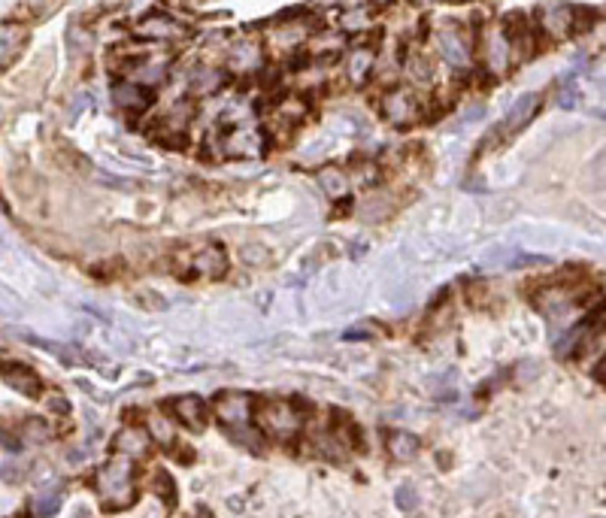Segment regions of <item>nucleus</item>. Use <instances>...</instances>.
Wrapping results in <instances>:
<instances>
[{
  "label": "nucleus",
  "instance_id": "nucleus-17",
  "mask_svg": "<svg viewBox=\"0 0 606 518\" xmlns=\"http://www.w3.org/2000/svg\"><path fill=\"white\" fill-rule=\"evenodd\" d=\"M385 446H388V455L394 461H413L419 455V449H422L419 440L413 434H407V431H391L388 440H385Z\"/></svg>",
  "mask_w": 606,
  "mask_h": 518
},
{
  "label": "nucleus",
  "instance_id": "nucleus-7",
  "mask_svg": "<svg viewBox=\"0 0 606 518\" xmlns=\"http://www.w3.org/2000/svg\"><path fill=\"white\" fill-rule=\"evenodd\" d=\"M185 270L197 279H219L228 270V255L219 243H207L185 252Z\"/></svg>",
  "mask_w": 606,
  "mask_h": 518
},
{
  "label": "nucleus",
  "instance_id": "nucleus-2",
  "mask_svg": "<svg viewBox=\"0 0 606 518\" xmlns=\"http://www.w3.org/2000/svg\"><path fill=\"white\" fill-rule=\"evenodd\" d=\"M216 419L225 425V431L234 434V440L252 437V419H255V397L246 391H222L213 403Z\"/></svg>",
  "mask_w": 606,
  "mask_h": 518
},
{
  "label": "nucleus",
  "instance_id": "nucleus-13",
  "mask_svg": "<svg viewBox=\"0 0 606 518\" xmlns=\"http://www.w3.org/2000/svg\"><path fill=\"white\" fill-rule=\"evenodd\" d=\"M113 97H116V103L125 110V113H131V116H140L146 107H149V88L146 85H140V82H134V79H128V82H119L116 88H113Z\"/></svg>",
  "mask_w": 606,
  "mask_h": 518
},
{
  "label": "nucleus",
  "instance_id": "nucleus-8",
  "mask_svg": "<svg viewBox=\"0 0 606 518\" xmlns=\"http://www.w3.org/2000/svg\"><path fill=\"white\" fill-rule=\"evenodd\" d=\"M537 28L552 43H561L576 31V10L570 4H543L537 10Z\"/></svg>",
  "mask_w": 606,
  "mask_h": 518
},
{
  "label": "nucleus",
  "instance_id": "nucleus-1",
  "mask_svg": "<svg viewBox=\"0 0 606 518\" xmlns=\"http://www.w3.org/2000/svg\"><path fill=\"white\" fill-rule=\"evenodd\" d=\"M94 488H97L100 503H104L107 509H113V512L131 509L134 500H137L134 458L116 452V458H110L104 467L97 470V476H94Z\"/></svg>",
  "mask_w": 606,
  "mask_h": 518
},
{
  "label": "nucleus",
  "instance_id": "nucleus-10",
  "mask_svg": "<svg viewBox=\"0 0 606 518\" xmlns=\"http://www.w3.org/2000/svg\"><path fill=\"white\" fill-rule=\"evenodd\" d=\"M134 34L140 40H149V43H179V40L188 37V28L182 22L170 19V16H146L134 28Z\"/></svg>",
  "mask_w": 606,
  "mask_h": 518
},
{
  "label": "nucleus",
  "instance_id": "nucleus-20",
  "mask_svg": "<svg viewBox=\"0 0 606 518\" xmlns=\"http://www.w3.org/2000/svg\"><path fill=\"white\" fill-rule=\"evenodd\" d=\"M319 179H322V185L328 188V194H334V197H343V194L349 191V182H346V176H343L340 170H328V173H322Z\"/></svg>",
  "mask_w": 606,
  "mask_h": 518
},
{
  "label": "nucleus",
  "instance_id": "nucleus-22",
  "mask_svg": "<svg viewBox=\"0 0 606 518\" xmlns=\"http://www.w3.org/2000/svg\"><path fill=\"white\" fill-rule=\"evenodd\" d=\"M58 509H61V494H43L34 503V512H40V515H55Z\"/></svg>",
  "mask_w": 606,
  "mask_h": 518
},
{
  "label": "nucleus",
  "instance_id": "nucleus-16",
  "mask_svg": "<svg viewBox=\"0 0 606 518\" xmlns=\"http://www.w3.org/2000/svg\"><path fill=\"white\" fill-rule=\"evenodd\" d=\"M146 428H149L152 440H155L161 449H173V446H176V419L167 416V412H149Z\"/></svg>",
  "mask_w": 606,
  "mask_h": 518
},
{
  "label": "nucleus",
  "instance_id": "nucleus-12",
  "mask_svg": "<svg viewBox=\"0 0 606 518\" xmlns=\"http://www.w3.org/2000/svg\"><path fill=\"white\" fill-rule=\"evenodd\" d=\"M152 434H149V428L143 431V428H122L116 437H113V452H119V455H128V458H134V461H143L146 455H149V449H152Z\"/></svg>",
  "mask_w": 606,
  "mask_h": 518
},
{
  "label": "nucleus",
  "instance_id": "nucleus-5",
  "mask_svg": "<svg viewBox=\"0 0 606 518\" xmlns=\"http://www.w3.org/2000/svg\"><path fill=\"white\" fill-rule=\"evenodd\" d=\"M255 425L264 437L291 440L300 431V416L282 400H261L255 403Z\"/></svg>",
  "mask_w": 606,
  "mask_h": 518
},
{
  "label": "nucleus",
  "instance_id": "nucleus-6",
  "mask_svg": "<svg viewBox=\"0 0 606 518\" xmlns=\"http://www.w3.org/2000/svg\"><path fill=\"white\" fill-rule=\"evenodd\" d=\"M379 113L391 125H413L416 119H422L425 107H422V97L416 91H410V88H391V91H385V97L379 103Z\"/></svg>",
  "mask_w": 606,
  "mask_h": 518
},
{
  "label": "nucleus",
  "instance_id": "nucleus-14",
  "mask_svg": "<svg viewBox=\"0 0 606 518\" xmlns=\"http://www.w3.org/2000/svg\"><path fill=\"white\" fill-rule=\"evenodd\" d=\"M4 382L10 388H16L19 394H25V397H40L43 394L40 376L31 367H25V364H7L4 367Z\"/></svg>",
  "mask_w": 606,
  "mask_h": 518
},
{
  "label": "nucleus",
  "instance_id": "nucleus-21",
  "mask_svg": "<svg viewBox=\"0 0 606 518\" xmlns=\"http://www.w3.org/2000/svg\"><path fill=\"white\" fill-rule=\"evenodd\" d=\"M397 506H400L403 512H416V509H419V494H416L413 485H403V488L397 491Z\"/></svg>",
  "mask_w": 606,
  "mask_h": 518
},
{
  "label": "nucleus",
  "instance_id": "nucleus-4",
  "mask_svg": "<svg viewBox=\"0 0 606 518\" xmlns=\"http://www.w3.org/2000/svg\"><path fill=\"white\" fill-rule=\"evenodd\" d=\"M570 355L585 370L600 367L606 361V316H597L594 322H585L573 331Z\"/></svg>",
  "mask_w": 606,
  "mask_h": 518
},
{
  "label": "nucleus",
  "instance_id": "nucleus-15",
  "mask_svg": "<svg viewBox=\"0 0 606 518\" xmlns=\"http://www.w3.org/2000/svg\"><path fill=\"white\" fill-rule=\"evenodd\" d=\"M228 67L234 70V73H255V70H261V64H264V55H261V46L258 43H237V46H231L228 49Z\"/></svg>",
  "mask_w": 606,
  "mask_h": 518
},
{
  "label": "nucleus",
  "instance_id": "nucleus-3",
  "mask_svg": "<svg viewBox=\"0 0 606 518\" xmlns=\"http://www.w3.org/2000/svg\"><path fill=\"white\" fill-rule=\"evenodd\" d=\"M591 291L588 288H573V285H549L543 288L534 303L540 313L549 319V322H564V319H573L579 309L588 303Z\"/></svg>",
  "mask_w": 606,
  "mask_h": 518
},
{
  "label": "nucleus",
  "instance_id": "nucleus-11",
  "mask_svg": "<svg viewBox=\"0 0 606 518\" xmlns=\"http://www.w3.org/2000/svg\"><path fill=\"white\" fill-rule=\"evenodd\" d=\"M261 134L252 128V125H237L225 134L222 146H225V155L231 158H255L261 152Z\"/></svg>",
  "mask_w": 606,
  "mask_h": 518
},
{
  "label": "nucleus",
  "instance_id": "nucleus-19",
  "mask_svg": "<svg viewBox=\"0 0 606 518\" xmlns=\"http://www.w3.org/2000/svg\"><path fill=\"white\" fill-rule=\"evenodd\" d=\"M22 434H25L28 443H46L52 437V428L46 425V419H28L25 428H22Z\"/></svg>",
  "mask_w": 606,
  "mask_h": 518
},
{
  "label": "nucleus",
  "instance_id": "nucleus-9",
  "mask_svg": "<svg viewBox=\"0 0 606 518\" xmlns=\"http://www.w3.org/2000/svg\"><path fill=\"white\" fill-rule=\"evenodd\" d=\"M170 416H173V419H176L182 428H188V431H194V434L207 431V425H210L207 403L200 400L197 394H182V397H173V400H170Z\"/></svg>",
  "mask_w": 606,
  "mask_h": 518
},
{
  "label": "nucleus",
  "instance_id": "nucleus-18",
  "mask_svg": "<svg viewBox=\"0 0 606 518\" xmlns=\"http://www.w3.org/2000/svg\"><path fill=\"white\" fill-rule=\"evenodd\" d=\"M152 494L164 503V506H176V485L164 470L152 473Z\"/></svg>",
  "mask_w": 606,
  "mask_h": 518
}]
</instances>
